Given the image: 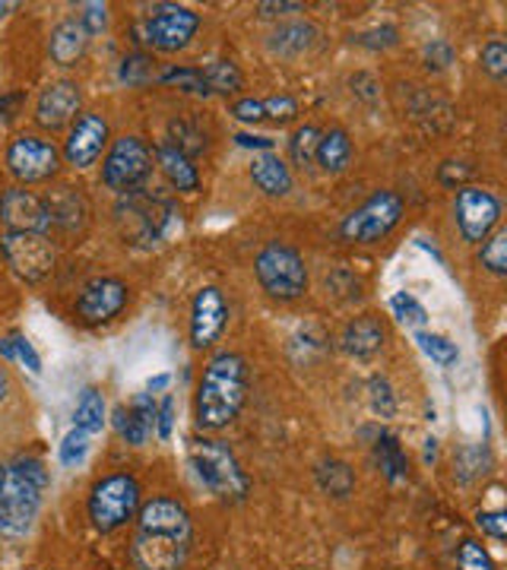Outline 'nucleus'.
<instances>
[{"label": "nucleus", "instance_id": "obj_51", "mask_svg": "<svg viewBox=\"0 0 507 570\" xmlns=\"http://www.w3.org/2000/svg\"><path fill=\"white\" fill-rule=\"evenodd\" d=\"M235 142L244 146V149H261V153H270V149H273V140H270V137H254V134H238Z\"/></svg>", "mask_w": 507, "mask_h": 570}, {"label": "nucleus", "instance_id": "obj_35", "mask_svg": "<svg viewBox=\"0 0 507 570\" xmlns=\"http://www.w3.org/2000/svg\"><path fill=\"white\" fill-rule=\"evenodd\" d=\"M457 570H495V561L482 542L476 539H464L457 549Z\"/></svg>", "mask_w": 507, "mask_h": 570}, {"label": "nucleus", "instance_id": "obj_24", "mask_svg": "<svg viewBox=\"0 0 507 570\" xmlns=\"http://www.w3.org/2000/svg\"><path fill=\"white\" fill-rule=\"evenodd\" d=\"M251 181L257 184L266 197H285L292 190V171L280 156L261 153V156H254V165H251Z\"/></svg>", "mask_w": 507, "mask_h": 570}, {"label": "nucleus", "instance_id": "obj_10", "mask_svg": "<svg viewBox=\"0 0 507 570\" xmlns=\"http://www.w3.org/2000/svg\"><path fill=\"white\" fill-rule=\"evenodd\" d=\"M201 29V17L191 7H178V3H159L146 13L140 26V36L146 45H153L156 51L175 55L184 51L191 39Z\"/></svg>", "mask_w": 507, "mask_h": 570}, {"label": "nucleus", "instance_id": "obj_6", "mask_svg": "<svg viewBox=\"0 0 507 570\" xmlns=\"http://www.w3.org/2000/svg\"><path fill=\"white\" fill-rule=\"evenodd\" d=\"M257 283L276 302H295L308 292V266L304 257L285 242H270L254 261Z\"/></svg>", "mask_w": 507, "mask_h": 570}, {"label": "nucleus", "instance_id": "obj_27", "mask_svg": "<svg viewBox=\"0 0 507 570\" xmlns=\"http://www.w3.org/2000/svg\"><path fill=\"white\" fill-rule=\"evenodd\" d=\"M374 456H378V466L387 475V482H403L409 475V463H406V453L400 448V441L393 434H381L378 444H374Z\"/></svg>", "mask_w": 507, "mask_h": 570}, {"label": "nucleus", "instance_id": "obj_36", "mask_svg": "<svg viewBox=\"0 0 507 570\" xmlns=\"http://www.w3.org/2000/svg\"><path fill=\"white\" fill-rule=\"evenodd\" d=\"M86 453H89V434L80 431V428H74L67 438L61 441V450H58V460H61V466H80L82 460H86Z\"/></svg>", "mask_w": 507, "mask_h": 570}, {"label": "nucleus", "instance_id": "obj_11", "mask_svg": "<svg viewBox=\"0 0 507 570\" xmlns=\"http://www.w3.org/2000/svg\"><path fill=\"white\" fill-rule=\"evenodd\" d=\"M0 254L7 266L26 279V283H41L55 269V245L48 235L36 232H3L0 238Z\"/></svg>", "mask_w": 507, "mask_h": 570}, {"label": "nucleus", "instance_id": "obj_43", "mask_svg": "<svg viewBox=\"0 0 507 570\" xmlns=\"http://www.w3.org/2000/svg\"><path fill=\"white\" fill-rule=\"evenodd\" d=\"M80 26L86 29V36H99L108 26V7L105 3H86L80 13Z\"/></svg>", "mask_w": 507, "mask_h": 570}, {"label": "nucleus", "instance_id": "obj_17", "mask_svg": "<svg viewBox=\"0 0 507 570\" xmlns=\"http://www.w3.org/2000/svg\"><path fill=\"white\" fill-rule=\"evenodd\" d=\"M0 223L7 225V232H36V235L51 232V216L45 200L22 187H13L0 197Z\"/></svg>", "mask_w": 507, "mask_h": 570}, {"label": "nucleus", "instance_id": "obj_2", "mask_svg": "<svg viewBox=\"0 0 507 570\" xmlns=\"http://www.w3.org/2000/svg\"><path fill=\"white\" fill-rule=\"evenodd\" d=\"M247 400V362L238 352H216L203 367L194 419L203 431L232 425Z\"/></svg>", "mask_w": 507, "mask_h": 570}, {"label": "nucleus", "instance_id": "obj_14", "mask_svg": "<svg viewBox=\"0 0 507 570\" xmlns=\"http://www.w3.org/2000/svg\"><path fill=\"white\" fill-rule=\"evenodd\" d=\"M225 326H228V302H225L223 288L203 285L194 295V305H191V346L201 348V352L216 346Z\"/></svg>", "mask_w": 507, "mask_h": 570}, {"label": "nucleus", "instance_id": "obj_9", "mask_svg": "<svg viewBox=\"0 0 507 570\" xmlns=\"http://www.w3.org/2000/svg\"><path fill=\"white\" fill-rule=\"evenodd\" d=\"M153 175V149L140 137H118L101 163V184L108 190L130 194Z\"/></svg>", "mask_w": 507, "mask_h": 570}, {"label": "nucleus", "instance_id": "obj_46", "mask_svg": "<svg viewBox=\"0 0 507 570\" xmlns=\"http://www.w3.org/2000/svg\"><path fill=\"white\" fill-rule=\"evenodd\" d=\"M172 422H175V400L165 396L163 406H156V434L168 441L172 438Z\"/></svg>", "mask_w": 507, "mask_h": 570}, {"label": "nucleus", "instance_id": "obj_1", "mask_svg": "<svg viewBox=\"0 0 507 570\" xmlns=\"http://www.w3.org/2000/svg\"><path fill=\"white\" fill-rule=\"evenodd\" d=\"M194 542V523L182 501L153 498L140 508L130 554L140 570H182Z\"/></svg>", "mask_w": 507, "mask_h": 570}, {"label": "nucleus", "instance_id": "obj_28", "mask_svg": "<svg viewBox=\"0 0 507 570\" xmlns=\"http://www.w3.org/2000/svg\"><path fill=\"white\" fill-rule=\"evenodd\" d=\"M203 80H206V89H209V96L213 92H220V96H228V92H238L244 86L242 70H238V63L235 61H213L201 67Z\"/></svg>", "mask_w": 507, "mask_h": 570}, {"label": "nucleus", "instance_id": "obj_15", "mask_svg": "<svg viewBox=\"0 0 507 570\" xmlns=\"http://www.w3.org/2000/svg\"><path fill=\"white\" fill-rule=\"evenodd\" d=\"M105 146H108V121L96 111H89V115H80L77 124L70 127V134L64 140V159L74 168H89L99 163Z\"/></svg>", "mask_w": 507, "mask_h": 570}, {"label": "nucleus", "instance_id": "obj_54", "mask_svg": "<svg viewBox=\"0 0 507 570\" xmlns=\"http://www.w3.org/2000/svg\"><path fill=\"white\" fill-rule=\"evenodd\" d=\"M165 384H168V374H163V377H156V381H149V393H153V390H163Z\"/></svg>", "mask_w": 507, "mask_h": 570}, {"label": "nucleus", "instance_id": "obj_44", "mask_svg": "<svg viewBox=\"0 0 507 570\" xmlns=\"http://www.w3.org/2000/svg\"><path fill=\"white\" fill-rule=\"evenodd\" d=\"M371 406L374 412H381V415H393V406H397V400H393V393H390V384H387L384 377H371Z\"/></svg>", "mask_w": 507, "mask_h": 570}, {"label": "nucleus", "instance_id": "obj_38", "mask_svg": "<svg viewBox=\"0 0 507 570\" xmlns=\"http://www.w3.org/2000/svg\"><path fill=\"white\" fill-rule=\"evenodd\" d=\"M482 70L491 80H505L507 77V45L501 39L486 41L482 48Z\"/></svg>", "mask_w": 507, "mask_h": 570}, {"label": "nucleus", "instance_id": "obj_18", "mask_svg": "<svg viewBox=\"0 0 507 570\" xmlns=\"http://www.w3.org/2000/svg\"><path fill=\"white\" fill-rule=\"evenodd\" d=\"M77 111H80V86L70 80L48 82L36 102V121L45 130H61L64 124L77 118Z\"/></svg>", "mask_w": 507, "mask_h": 570}, {"label": "nucleus", "instance_id": "obj_34", "mask_svg": "<svg viewBox=\"0 0 507 570\" xmlns=\"http://www.w3.org/2000/svg\"><path fill=\"white\" fill-rule=\"evenodd\" d=\"M159 80H163L165 86H178L184 92H194V96H209L201 67H172V70H165Z\"/></svg>", "mask_w": 507, "mask_h": 570}, {"label": "nucleus", "instance_id": "obj_48", "mask_svg": "<svg viewBox=\"0 0 507 570\" xmlns=\"http://www.w3.org/2000/svg\"><path fill=\"white\" fill-rule=\"evenodd\" d=\"M232 115L244 124L264 121V111H261V99H242V102L232 105Z\"/></svg>", "mask_w": 507, "mask_h": 570}, {"label": "nucleus", "instance_id": "obj_37", "mask_svg": "<svg viewBox=\"0 0 507 570\" xmlns=\"http://www.w3.org/2000/svg\"><path fill=\"white\" fill-rule=\"evenodd\" d=\"M390 307H393V314L400 317V324L406 326H422L428 321L426 307L419 305L409 292H397V295L390 298Z\"/></svg>", "mask_w": 507, "mask_h": 570}, {"label": "nucleus", "instance_id": "obj_22", "mask_svg": "<svg viewBox=\"0 0 507 570\" xmlns=\"http://www.w3.org/2000/svg\"><path fill=\"white\" fill-rule=\"evenodd\" d=\"M86 45H89V36H86L80 20H64L51 32L48 55H51V61L58 63V67H74L86 55Z\"/></svg>", "mask_w": 507, "mask_h": 570}, {"label": "nucleus", "instance_id": "obj_8", "mask_svg": "<svg viewBox=\"0 0 507 570\" xmlns=\"http://www.w3.org/2000/svg\"><path fill=\"white\" fill-rule=\"evenodd\" d=\"M140 510V482L127 472H115L92 485L89 494V520L99 532L121 530Z\"/></svg>", "mask_w": 507, "mask_h": 570}, {"label": "nucleus", "instance_id": "obj_7", "mask_svg": "<svg viewBox=\"0 0 507 570\" xmlns=\"http://www.w3.org/2000/svg\"><path fill=\"white\" fill-rule=\"evenodd\" d=\"M403 209V197L397 190H374L365 204L345 216L343 225H340V235L349 245H374L400 225Z\"/></svg>", "mask_w": 507, "mask_h": 570}, {"label": "nucleus", "instance_id": "obj_13", "mask_svg": "<svg viewBox=\"0 0 507 570\" xmlns=\"http://www.w3.org/2000/svg\"><path fill=\"white\" fill-rule=\"evenodd\" d=\"M7 168L22 184L48 181L61 168V153L41 137H17L7 146Z\"/></svg>", "mask_w": 507, "mask_h": 570}, {"label": "nucleus", "instance_id": "obj_26", "mask_svg": "<svg viewBox=\"0 0 507 570\" xmlns=\"http://www.w3.org/2000/svg\"><path fill=\"white\" fill-rule=\"evenodd\" d=\"M314 159H318V165L324 168L326 175H340V171L349 168V163H352V140H349V134H345L343 127H333V130L321 134Z\"/></svg>", "mask_w": 507, "mask_h": 570}, {"label": "nucleus", "instance_id": "obj_31", "mask_svg": "<svg viewBox=\"0 0 507 570\" xmlns=\"http://www.w3.org/2000/svg\"><path fill=\"white\" fill-rule=\"evenodd\" d=\"M416 343L422 346V352H426L435 365L454 367L457 365V358H460V348H457V343H450V340L441 336V333H416Z\"/></svg>", "mask_w": 507, "mask_h": 570}, {"label": "nucleus", "instance_id": "obj_23", "mask_svg": "<svg viewBox=\"0 0 507 570\" xmlns=\"http://www.w3.org/2000/svg\"><path fill=\"white\" fill-rule=\"evenodd\" d=\"M156 159H159V168H163L165 181L172 184L175 190L182 194H194L201 187V175H197V165L191 163V156H184L182 149H175L172 142H163L156 149Z\"/></svg>", "mask_w": 507, "mask_h": 570}, {"label": "nucleus", "instance_id": "obj_47", "mask_svg": "<svg viewBox=\"0 0 507 570\" xmlns=\"http://www.w3.org/2000/svg\"><path fill=\"white\" fill-rule=\"evenodd\" d=\"M426 61L428 67H435V70H445L447 63L454 61V48H450L447 41H431L426 48Z\"/></svg>", "mask_w": 507, "mask_h": 570}, {"label": "nucleus", "instance_id": "obj_3", "mask_svg": "<svg viewBox=\"0 0 507 570\" xmlns=\"http://www.w3.org/2000/svg\"><path fill=\"white\" fill-rule=\"evenodd\" d=\"M48 489V469L36 456H20L0 466V532L22 535L39 517Z\"/></svg>", "mask_w": 507, "mask_h": 570}, {"label": "nucleus", "instance_id": "obj_41", "mask_svg": "<svg viewBox=\"0 0 507 570\" xmlns=\"http://www.w3.org/2000/svg\"><path fill=\"white\" fill-rule=\"evenodd\" d=\"M476 527L501 542V539H507V513L505 510H479L476 513Z\"/></svg>", "mask_w": 507, "mask_h": 570}, {"label": "nucleus", "instance_id": "obj_4", "mask_svg": "<svg viewBox=\"0 0 507 570\" xmlns=\"http://www.w3.org/2000/svg\"><path fill=\"white\" fill-rule=\"evenodd\" d=\"M115 213H118L124 242L140 247L163 242L165 235H168V228H172V223L178 219L175 200H168L159 190H143V187L124 194Z\"/></svg>", "mask_w": 507, "mask_h": 570}, {"label": "nucleus", "instance_id": "obj_12", "mask_svg": "<svg viewBox=\"0 0 507 570\" xmlns=\"http://www.w3.org/2000/svg\"><path fill=\"white\" fill-rule=\"evenodd\" d=\"M454 213H457V225H460V235L467 238L469 245H482L491 228L501 219V200L482 190V187H460L457 190V200H454Z\"/></svg>", "mask_w": 507, "mask_h": 570}, {"label": "nucleus", "instance_id": "obj_20", "mask_svg": "<svg viewBox=\"0 0 507 570\" xmlns=\"http://www.w3.org/2000/svg\"><path fill=\"white\" fill-rule=\"evenodd\" d=\"M318 26L308 20H295V22H283L280 29H273L270 32V39H266V48L273 51V55H280V58H302L308 55L314 45H318Z\"/></svg>", "mask_w": 507, "mask_h": 570}, {"label": "nucleus", "instance_id": "obj_5", "mask_svg": "<svg viewBox=\"0 0 507 570\" xmlns=\"http://www.w3.org/2000/svg\"><path fill=\"white\" fill-rule=\"evenodd\" d=\"M187 456H191V466L197 472L206 489L213 491L216 498L223 501H242L244 494L251 491V482L244 475L238 456L228 450V444L223 441H213V438H191V448H187Z\"/></svg>", "mask_w": 507, "mask_h": 570}, {"label": "nucleus", "instance_id": "obj_21", "mask_svg": "<svg viewBox=\"0 0 507 570\" xmlns=\"http://www.w3.org/2000/svg\"><path fill=\"white\" fill-rule=\"evenodd\" d=\"M48 206V216H51V228H64L67 235H80L86 228V216H89V206L82 200L80 194L74 187H61L55 197L45 200Z\"/></svg>", "mask_w": 507, "mask_h": 570}, {"label": "nucleus", "instance_id": "obj_32", "mask_svg": "<svg viewBox=\"0 0 507 570\" xmlns=\"http://www.w3.org/2000/svg\"><path fill=\"white\" fill-rule=\"evenodd\" d=\"M479 264L486 266L491 276H505L507 273V232H495L482 242L479 250Z\"/></svg>", "mask_w": 507, "mask_h": 570}, {"label": "nucleus", "instance_id": "obj_45", "mask_svg": "<svg viewBox=\"0 0 507 570\" xmlns=\"http://www.w3.org/2000/svg\"><path fill=\"white\" fill-rule=\"evenodd\" d=\"M10 346H13V358L26 362V367H29L32 374H41V358L36 355V348H32V343H29L26 336H17V340H10Z\"/></svg>", "mask_w": 507, "mask_h": 570}, {"label": "nucleus", "instance_id": "obj_53", "mask_svg": "<svg viewBox=\"0 0 507 570\" xmlns=\"http://www.w3.org/2000/svg\"><path fill=\"white\" fill-rule=\"evenodd\" d=\"M7 390H10V384H7V371L0 367V403H3V396H7Z\"/></svg>", "mask_w": 507, "mask_h": 570}, {"label": "nucleus", "instance_id": "obj_42", "mask_svg": "<svg viewBox=\"0 0 507 570\" xmlns=\"http://www.w3.org/2000/svg\"><path fill=\"white\" fill-rule=\"evenodd\" d=\"M149 77H153V67H149V58H146V55H130V58H124L121 80H127L130 86H143Z\"/></svg>", "mask_w": 507, "mask_h": 570}, {"label": "nucleus", "instance_id": "obj_39", "mask_svg": "<svg viewBox=\"0 0 507 570\" xmlns=\"http://www.w3.org/2000/svg\"><path fill=\"white\" fill-rule=\"evenodd\" d=\"M261 111H264V121L285 124L299 115V102L292 96H273V99H261Z\"/></svg>", "mask_w": 507, "mask_h": 570}, {"label": "nucleus", "instance_id": "obj_49", "mask_svg": "<svg viewBox=\"0 0 507 570\" xmlns=\"http://www.w3.org/2000/svg\"><path fill=\"white\" fill-rule=\"evenodd\" d=\"M479 453H482V450H476V448L460 450L457 463H467V460H472V456H479ZM486 466H488V460H482V463H469L467 469H460V479H464V482H469V479H472V475H479V472L486 475Z\"/></svg>", "mask_w": 507, "mask_h": 570}, {"label": "nucleus", "instance_id": "obj_33", "mask_svg": "<svg viewBox=\"0 0 507 570\" xmlns=\"http://www.w3.org/2000/svg\"><path fill=\"white\" fill-rule=\"evenodd\" d=\"M318 142H321V130L318 127H311V124H304L299 127L295 134H292V163L295 165H311L314 163V156H318Z\"/></svg>", "mask_w": 507, "mask_h": 570}, {"label": "nucleus", "instance_id": "obj_50", "mask_svg": "<svg viewBox=\"0 0 507 570\" xmlns=\"http://www.w3.org/2000/svg\"><path fill=\"white\" fill-rule=\"evenodd\" d=\"M257 10H261V17H283V13H299V10H304V3L280 0V3H261Z\"/></svg>", "mask_w": 507, "mask_h": 570}, {"label": "nucleus", "instance_id": "obj_25", "mask_svg": "<svg viewBox=\"0 0 507 570\" xmlns=\"http://www.w3.org/2000/svg\"><path fill=\"white\" fill-rule=\"evenodd\" d=\"M381 346H384V324L378 317H371V314L355 317L343 330V348L349 355H355V358H368Z\"/></svg>", "mask_w": 507, "mask_h": 570}, {"label": "nucleus", "instance_id": "obj_29", "mask_svg": "<svg viewBox=\"0 0 507 570\" xmlns=\"http://www.w3.org/2000/svg\"><path fill=\"white\" fill-rule=\"evenodd\" d=\"M318 485L326 494H333V498H345V494H352V489H355V472L343 460H324L318 466Z\"/></svg>", "mask_w": 507, "mask_h": 570}, {"label": "nucleus", "instance_id": "obj_52", "mask_svg": "<svg viewBox=\"0 0 507 570\" xmlns=\"http://www.w3.org/2000/svg\"><path fill=\"white\" fill-rule=\"evenodd\" d=\"M17 10V3L13 0H0V17H10Z\"/></svg>", "mask_w": 507, "mask_h": 570}, {"label": "nucleus", "instance_id": "obj_40", "mask_svg": "<svg viewBox=\"0 0 507 570\" xmlns=\"http://www.w3.org/2000/svg\"><path fill=\"white\" fill-rule=\"evenodd\" d=\"M397 26H378V29H368L362 36H355V45L362 48H371V51H384V48H393L397 45Z\"/></svg>", "mask_w": 507, "mask_h": 570}, {"label": "nucleus", "instance_id": "obj_19", "mask_svg": "<svg viewBox=\"0 0 507 570\" xmlns=\"http://www.w3.org/2000/svg\"><path fill=\"white\" fill-rule=\"evenodd\" d=\"M111 422H115V431L118 438L134 444V448H143L153 431H156V403H153V393H140L130 406H118L111 412Z\"/></svg>", "mask_w": 507, "mask_h": 570}, {"label": "nucleus", "instance_id": "obj_30", "mask_svg": "<svg viewBox=\"0 0 507 570\" xmlns=\"http://www.w3.org/2000/svg\"><path fill=\"white\" fill-rule=\"evenodd\" d=\"M74 422L80 431H86L89 438L99 434L101 425H105V400H101L99 390L86 387L77 400V412H74Z\"/></svg>", "mask_w": 507, "mask_h": 570}, {"label": "nucleus", "instance_id": "obj_16", "mask_svg": "<svg viewBox=\"0 0 507 570\" xmlns=\"http://www.w3.org/2000/svg\"><path fill=\"white\" fill-rule=\"evenodd\" d=\"M124 305H127V285L115 276H99L82 285L77 314L86 324H108L111 317L121 314Z\"/></svg>", "mask_w": 507, "mask_h": 570}]
</instances>
